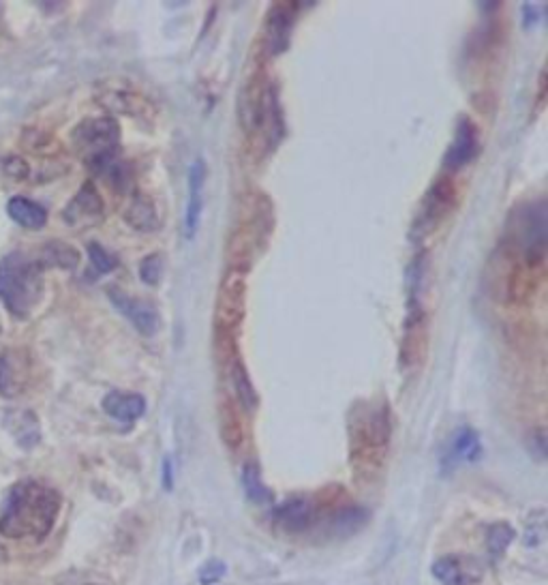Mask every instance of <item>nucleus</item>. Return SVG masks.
<instances>
[{"mask_svg":"<svg viewBox=\"0 0 548 585\" xmlns=\"http://www.w3.org/2000/svg\"><path fill=\"white\" fill-rule=\"evenodd\" d=\"M63 498L60 493L35 478L18 480L0 506V534L11 540H35L50 536L58 521Z\"/></svg>","mask_w":548,"mask_h":585,"instance_id":"1","label":"nucleus"},{"mask_svg":"<svg viewBox=\"0 0 548 585\" xmlns=\"http://www.w3.org/2000/svg\"><path fill=\"white\" fill-rule=\"evenodd\" d=\"M45 292L43 266L22 251H11L0 260V303L11 318L28 320L41 305Z\"/></svg>","mask_w":548,"mask_h":585,"instance_id":"2","label":"nucleus"},{"mask_svg":"<svg viewBox=\"0 0 548 585\" xmlns=\"http://www.w3.org/2000/svg\"><path fill=\"white\" fill-rule=\"evenodd\" d=\"M392 438V418L386 403L358 401L349 414V446L356 468H379Z\"/></svg>","mask_w":548,"mask_h":585,"instance_id":"3","label":"nucleus"},{"mask_svg":"<svg viewBox=\"0 0 548 585\" xmlns=\"http://www.w3.org/2000/svg\"><path fill=\"white\" fill-rule=\"evenodd\" d=\"M120 138L123 131L114 116L84 118L71 131L73 150L95 174L118 159Z\"/></svg>","mask_w":548,"mask_h":585,"instance_id":"4","label":"nucleus"},{"mask_svg":"<svg viewBox=\"0 0 548 585\" xmlns=\"http://www.w3.org/2000/svg\"><path fill=\"white\" fill-rule=\"evenodd\" d=\"M247 275L245 270L227 268L219 283L217 303H215V330L217 333L234 335L238 326L245 320L247 313Z\"/></svg>","mask_w":548,"mask_h":585,"instance_id":"5","label":"nucleus"},{"mask_svg":"<svg viewBox=\"0 0 548 585\" xmlns=\"http://www.w3.org/2000/svg\"><path fill=\"white\" fill-rule=\"evenodd\" d=\"M431 324L426 318V311L414 303L405 318L403 337H401V350H399V365L403 373H416L422 369L426 356H429L431 345Z\"/></svg>","mask_w":548,"mask_h":585,"instance_id":"6","label":"nucleus"},{"mask_svg":"<svg viewBox=\"0 0 548 585\" xmlns=\"http://www.w3.org/2000/svg\"><path fill=\"white\" fill-rule=\"evenodd\" d=\"M272 86L266 80V73L262 67H257L242 86L238 95V120L240 127L249 138H255L257 133L262 131L264 116H266V105L270 97Z\"/></svg>","mask_w":548,"mask_h":585,"instance_id":"7","label":"nucleus"},{"mask_svg":"<svg viewBox=\"0 0 548 585\" xmlns=\"http://www.w3.org/2000/svg\"><path fill=\"white\" fill-rule=\"evenodd\" d=\"M456 198H459V191H456L454 180L450 176H439L433 187L426 191V198L414 225V236L424 238L426 234L437 230L456 208Z\"/></svg>","mask_w":548,"mask_h":585,"instance_id":"8","label":"nucleus"},{"mask_svg":"<svg viewBox=\"0 0 548 585\" xmlns=\"http://www.w3.org/2000/svg\"><path fill=\"white\" fill-rule=\"evenodd\" d=\"M97 103L112 114L131 116L135 120H150L155 116V105L148 101L146 95L127 82H105L95 93Z\"/></svg>","mask_w":548,"mask_h":585,"instance_id":"9","label":"nucleus"},{"mask_svg":"<svg viewBox=\"0 0 548 585\" xmlns=\"http://www.w3.org/2000/svg\"><path fill=\"white\" fill-rule=\"evenodd\" d=\"M63 219L75 230L95 228V225H99L105 219V202L93 180H86L78 189V193L69 200V204L63 210Z\"/></svg>","mask_w":548,"mask_h":585,"instance_id":"10","label":"nucleus"},{"mask_svg":"<svg viewBox=\"0 0 548 585\" xmlns=\"http://www.w3.org/2000/svg\"><path fill=\"white\" fill-rule=\"evenodd\" d=\"M33 360L24 348L0 350V397L15 399L28 388Z\"/></svg>","mask_w":548,"mask_h":585,"instance_id":"11","label":"nucleus"},{"mask_svg":"<svg viewBox=\"0 0 548 585\" xmlns=\"http://www.w3.org/2000/svg\"><path fill=\"white\" fill-rule=\"evenodd\" d=\"M108 296L112 300V305L125 315L137 333L144 335V337H152V335L159 333L161 315H159V309L155 305L148 303V300L133 298L118 288H108Z\"/></svg>","mask_w":548,"mask_h":585,"instance_id":"12","label":"nucleus"},{"mask_svg":"<svg viewBox=\"0 0 548 585\" xmlns=\"http://www.w3.org/2000/svg\"><path fill=\"white\" fill-rule=\"evenodd\" d=\"M300 3H274L266 15V50L277 56L287 50Z\"/></svg>","mask_w":548,"mask_h":585,"instance_id":"13","label":"nucleus"},{"mask_svg":"<svg viewBox=\"0 0 548 585\" xmlns=\"http://www.w3.org/2000/svg\"><path fill=\"white\" fill-rule=\"evenodd\" d=\"M480 153V133L478 127L474 125V120L463 116L459 120V125H456V133H454V140L448 148L444 165L454 172V170H461L465 168L467 163H471L476 159V155Z\"/></svg>","mask_w":548,"mask_h":585,"instance_id":"14","label":"nucleus"},{"mask_svg":"<svg viewBox=\"0 0 548 585\" xmlns=\"http://www.w3.org/2000/svg\"><path fill=\"white\" fill-rule=\"evenodd\" d=\"M317 515V508L307 498H289L272 510V525L287 534L307 532Z\"/></svg>","mask_w":548,"mask_h":585,"instance_id":"15","label":"nucleus"},{"mask_svg":"<svg viewBox=\"0 0 548 585\" xmlns=\"http://www.w3.org/2000/svg\"><path fill=\"white\" fill-rule=\"evenodd\" d=\"M433 577L441 585H474L482 577V568L469 555H446L433 564Z\"/></svg>","mask_w":548,"mask_h":585,"instance_id":"16","label":"nucleus"},{"mask_svg":"<svg viewBox=\"0 0 548 585\" xmlns=\"http://www.w3.org/2000/svg\"><path fill=\"white\" fill-rule=\"evenodd\" d=\"M103 412L116 423H135L137 418L146 414V399L140 393H129V390H112L101 401Z\"/></svg>","mask_w":548,"mask_h":585,"instance_id":"17","label":"nucleus"},{"mask_svg":"<svg viewBox=\"0 0 548 585\" xmlns=\"http://www.w3.org/2000/svg\"><path fill=\"white\" fill-rule=\"evenodd\" d=\"M204 183H206V165L202 159H195L189 168V198L185 210V238H193L200 228L202 208H204Z\"/></svg>","mask_w":548,"mask_h":585,"instance_id":"18","label":"nucleus"},{"mask_svg":"<svg viewBox=\"0 0 548 585\" xmlns=\"http://www.w3.org/2000/svg\"><path fill=\"white\" fill-rule=\"evenodd\" d=\"M125 221L137 232H157L161 228L157 202L148 193H133V198L125 208Z\"/></svg>","mask_w":548,"mask_h":585,"instance_id":"19","label":"nucleus"},{"mask_svg":"<svg viewBox=\"0 0 548 585\" xmlns=\"http://www.w3.org/2000/svg\"><path fill=\"white\" fill-rule=\"evenodd\" d=\"M219 433L230 450H238L245 444V420L240 405L232 397H223L219 403Z\"/></svg>","mask_w":548,"mask_h":585,"instance_id":"20","label":"nucleus"},{"mask_svg":"<svg viewBox=\"0 0 548 585\" xmlns=\"http://www.w3.org/2000/svg\"><path fill=\"white\" fill-rule=\"evenodd\" d=\"M7 431L13 435L20 448L30 450L41 442V425L35 412L30 410H11L5 414Z\"/></svg>","mask_w":548,"mask_h":585,"instance_id":"21","label":"nucleus"},{"mask_svg":"<svg viewBox=\"0 0 548 585\" xmlns=\"http://www.w3.org/2000/svg\"><path fill=\"white\" fill-rule=\"evenodd\" d=\"M482 455V442L480 435L474 429H459L454 433V438L448 446V453L444 457V468L452 470L459 463H474Z\"/></svg>","mask_w":548,"mask_h":585,"instance_id":"22","label":"nucleus"},{"mask_svg":"<svg viewBox=\"0 0 548 585\" xmlns=\"http://www.w3.org/2000/svg\"><path fill=\"white\" fill-rule=\"evenodd\" d=\"M7 215L13 223H18L24 230H43L48 223V210L39 202L24 198V195H13L7 202Z\"/></svg>","mask_w":548,"mask_h":585,"instance_id":"23","label":"nucleus"},{"mask_svg":"<svg viewBox=\"0 0 548 585\" xmlns=\"http://www.w3.org/2000/svg\"><path fill=\"white\" fill-rule=\"evenodd\" d=\"M37 262L43 266V270L45 268L75 270L82 262V255L73 245L65 243V240H50V243L43 245Z\"/></svg>","mask_w":548,"mask_h":585,"instance_id":"24","label":"nucleus"},{"mask_svg":"<svg viewBox=\"0 0 548 585\" xmlns=\"http://www.w3.org/2000/svg\"><path fill=\"white\" fill-rule=\"evenodd\" d=\"M369 515L364 508L358 506H345L334 510V515L330 517V525H328V532L337 538H347L356 534L358 530L364 528V523H367Z\"/></svg>","mask_w":548,"mask_h":585,"instance_id":"25","label":"nucleus"},{"mask_svg":"<svg viewBox=\"0 0 548 585\" xmlns=\"http://www.w3.org/2000/svg\"><path fill=\"white\" fill-rule=\"evenodd\" d=\"M232 384L236 390V397L240 401V408H245L247 412L255 410L257 403H260V397H257V390L251 382V375L245 363H242L238 356L232 360Z\"/></svg>","mask_w":548,"mask_h":585,"instance_id":"26","label":"nucleus"},{"mask_svg":"<svg viewBox=\"0 0 548 585\" xmlns=\"http://www.w3.org/2000/svg\"><path fill=\"white\" fill-rule=\"evenodd\" d=\"M242 487H245V493L249 495V500L255 504H270L274 500L272 491L264 483L260 465L253 463V461L245 463V468H242Z\"/></svg>","mask_w":548,"mask_h":585,"instance_id":"27","label":"nucleus"},{"mask_svg":"<svg viewBox=\"0 0 548 585\" xmlns=\"http://www.w3.org/2000/svg\"><path fill=\"white\" fill-rule=\"evenodd\" d=\"M514 540V528L506 521H497L493 523L489 532H486V549H489L491 558L499 560L501 555L508 551Z\"/></svg>","mask_w":548,"mask_h":585,"instance_id":"28","label":"nucleus"},{"mask_svg":"<svg viewBox=\"0 0 548 585\" xmlns=\"http://www.w3.org/2000/svg\"><path fill=\"white\" fill-rule=\"evenodd\" d=\"M86 251H88L90 266H93V270H95L97 275H110L112 270L118 268V258H116V255L110 253L103 245L95 243V240H93V243H88Z\"/></svg>","mask_w":548,"mask_h":585,"instance_id":"29","label":"nucleus"},{"mask_svg":"<svg viewBox=\"0 0 548 585\" xmlns=\"http://www.w3.org/2000/svg\"><path fill=\"white\" fill-rule=\"evenodd\" d=\"M163 273H165L163 253H148L146 258L140 262V279L146 285H152V288L161 283Z\"/></svg>","mask_w":548,"mask_h":585,"instance_id":"30","label":"nucleus"},{"mask_svg":"<svg viewBox=\"0 0 548 585\" xmlns=\"http://www.w3.org/2000/svg\"><path fill=\"white\" fill-rule=\"evenodd\" d=\"M3 172L11 180H26L30 174V165L26 163V159L11 155L3 159Z\"/></svg>","mask_w":548,"mask_h":585,"instance_id":"31","label":"nucleus"},{"mask_svg":"<svg viewBox=\"0 0 548 585\" xmlns=\"http://www.w3.org/2000/svg\"><path fill=\"white\" fill-rule=\"evenodd\" d=\"M225 573H227L225 562L210 560L200 568V583L202 585H212V583H217Z\"/></svg>","mask_w":548,"mask_h":585,"instance_id":"32","label":"nucleus"},{"mask_svg":"<svg viewBox=\"0 0 548 585\" xmlns=\"http://www.w3.org/2000/svg\"><path fill=\"white\" fill-rule=\"evenodd\" d=\"M172 487H174V470H172V459L167 457L163 461V489L172 491Z\"/></svg>","mask_w":548,"mask_h":585,"instance_id":"33","label":"nucleus"},{"mask_svg":"<svg viewBox=\"0 0 548 585\" xmlns=\"http://www.w3.org/2000/svg\"><path fill=\"white\" fill-rule=\"evenodd\" d=\"M544 99H546V71L542 69L540 71V78H538V108L542 110L544 105Z\"/></svg>","mask_w":548,"mask_h":585,"instance_id":"34","label":"nucleus"},{"mask_svg":"<svg viewBox=\"0 0 548 585\" xmlns=\"http://www.w3.org/2000/svg\"><path fill=\"white\" fill-rule=\"evenodd\" d=\"M0 13H3V7H0Z\"/></svg>","mask_w":548,"mask_h":585,"instance_id":"35","label":"nucleus"}]
</instances>
